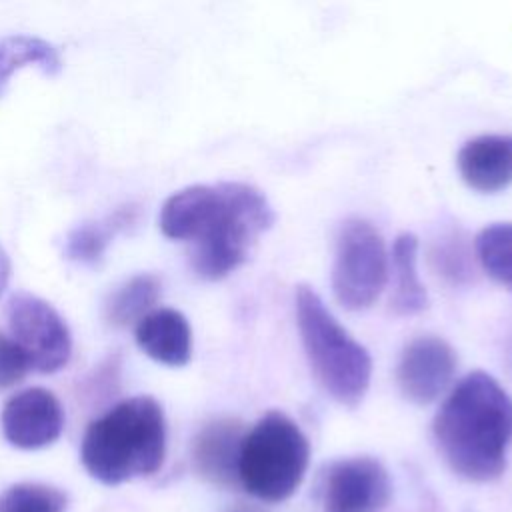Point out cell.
<instances>
[{
	"mask_svg": "<svg viewBox=\"0 0 512 512\" xmlns=\"http://www.w3.org/2000/svg\"><path fill=\"white\" fill-rule=\"evenodd\" d=\"M388 276V254L380 232L362 218L342 224L336 238L332 290L348 310H364L382 292Z\"/></svg>",
	"mask_w": 512,
	"mask_h": 512,
	"instance_id": "8992f818",
	"label": "cell"
},
{
	"mask_svg": "<svg viewBox=\"0 0 512 512\" xmlns=\"http://www.w3.org/2000/svg\"><path fill=\"white\" fill-rule=\"evenodd\" d=\"M136 342L150 358L166 366H184L192 354L188 320L174 308L148 312L136 324Z\"/></svg>",
	"mask_w": 512,
	"mask_h": 512,
	"instance_id": "4fadbf2b",
	"label": "cell"
},
{
	"mask_svg": "<svg viewBox=\"0 0 512 512\" xmlns=\"http://www.w3.org/2000/svg\"><path fill=\"white\" fill-rule=\"evenodd\" d=\"M454 372L456 352L444 338L416 336L400 354L396 380L404 398L414 404H430L444 392Z\"/></svg>",
	"mask_w": 512,
	"mask_h": 512,
	"instance_id": "9c48e42d",
	"label": "cell"
},
{
	"mask_svg": "<svg viewBox=\"0 0 512 512\" xmlns=\"http://www.w3.org/2000/svg\"><path fill=\"white\" fill-rule=\"evenodd\" d=\"M244 426L236 418L210 420L192 442V464L210 484L232 488L238 484V460Z\"/></svg>",
	"mask_w": 512,
	"mask_h": 512,
	"instance_id": "8fae6325",
	"label": "cell"
},
{
	"mask_svg": "<svg viewBox=\"0 0 512 512\" xmlns=\"http://www.w3.org/2000/svg\"><path fill=\"white\" fill-rule=\"evenodd\" d=\"M432 432L442 458L458 476L490 482L506 468L512 398L490 374L470 372L436 412Z\"/></svg>",
	"mask_w": 512,
	"mask_h": 512,
	"instance_id": "6da1fadb",
	"label": "cell"
},
{
	"mask_svg": "<svg viewBox=\"0 0 512 512\" xmlns=\"http://www.w3.org/2000/svg\"><path fill=\"white\" fill-rule=\"evenodd\" d=\"M166 454V420L152 396L118 402L84 432L80 460L86 472L102 484H122L152 476Z\"/></svg>",
	"mask_w": 512,
	"mask_h": 512,
	"instance_id": "7a4b0ae2",
	"label": "cell"
},
{
	"mask_svg": "<svg viewBox=\"0 0 512 512\" xmlns=\"http://www.w3.org/2000/svg\"><path fill=\"white\" fill-rule=\"evenodd\" d=\"M8 276H10V262H8L4 248L0 246V294L4 292V288L8 284Z\"/></svg>",
	"mask_w": 512,
	"mask_h": 512,
	"instance_id": "603a6c76",
	"label": "cell"
},
{
	"mask_svg": "<svg viewBox=\"0 0 512 512\" xmlns=\"http://www.w3.org/2000/svg\"><path fill=\"white\" fill-rule=\"evenodd\" d=\"M66 496L46 484L22 482L10 486L0 498V512H64Z\"/></svg>",
	"mask_w": 512,
	"mask_h": 512,
	"instance_id": "ffe728a7",
	"label": "cell"
},
{
	"mask_svg": "<svg viewBox=\"0 0 512 512\" xmlns=\"http://www.w3.org/2000/svg\"><path fill=\"white\" fill-rule=\"evenodd\" d=\"M0 424L12 446L36 450L58 440L64 428V412L50 390L26 388L4 404Z\"/></svg>",
	"mask_w": 512,
	"mask_h": 512,
	"instance_id": "30bf717a",
	"label": "cell"
},
{
	"mask_svg": "<svg viewBox=\"0 0 512 512\" xmlns=\"http://www.w3.org/2000/svg\"><path fill=\"white\" fill-rule=\"evenodd\" d=\"M12 340L28 358L30 368L52 374L66 366L72 352V338L66 322L46 300L18 292L6 310Z\"/></svg>",
	"mask_w": 512,
	"mask_h": 512,
	"instance_id": "52a82bcc",
	"label": "cell"
},
{
	"mask_svg": "<svg viewBox=\"0 0 512 512\" xmlns=\"http://www.w3.org/2000/svg\"><path fill=\"white\" fill-rule=\"evenodd\" d=\"M26 66H36L46 74H56L62 68V60L56 46L42 38L28 34H10L0 38V92L10 76Z\"/></svg>",
	"mask_w": 512,
	"mask_h": 512,
	"instance_id": "2e32d148",
	"label": "cell"
},
{
	"mask_svg": "<svg viewBox=\"0 0 512 512\" xmlns=\"http://www.w3.org/2000/svg\"><path fill=\"white\" fill-rule=\"evenodd\" d=\"M296 322L310 368L322 388L340 404L356 406L370 384L372 360L306 284L296 288Z\"/></svg>",
	"mask_w": 512,
	"mask_h": 512,
	"instance_id": "3957f363",
	"label": "cell"
},
{
	"mask_svg": "<svg viewBox=\"0 0 512 512\" xmlns=\"http://www.w3.org/2000/svg\"><path fill=\"white\" fill-rule=\"evenodd\" d=\"M160 296V280L154 274H138L116 288L106 302V318L114 326L142 320Z\"/></svg>",
	"mask_w": 512,
	"mask_h": 512,
	"instance_id": "e0dca14e",
	"label": "cell"
},
{
	"mask_svg": "<svg viewBox=\"0 0 512 512\" xmlns=\"http://www.w3.org/2000/svg\"><path fill=\"white\" fill-rule=\"evenodd\" d=\"M218 204L192 240L190 262L198 276L220 280L236 270L274 222L266 196L246 182H220Z\"/></svg>",
	"mask_w": 512,
	"mask_h": 512,
	"instance_id": "277c9868",
	"label": "cell"
},
{
	"mask_svg": "<svg viewBox=\"0 0 512 512\" xmlns=\"http://www.w3.org/2000/svg\"><path fill=\"white\" fill-rule=\"evenodd\" d=\"M432 262L444 278L452 282H466L472 276V266H470V254L462 242V238L454 232L444 234L434 250H432Z\"/></svg>",
	"mask_w": 512,
	"mask_h": 512,
	"instance_id": "44dd1931",
	"label": "cell"
},
{
	"mask_svg": "<svg viewBox=\"0 0 512 512\" xmlns=\"http://www.w3.org/2000/svg\"><path fill=\"white\" fill-rule=\"evenodd\" d=\"M458 170L478 192L504 190L512 182V136L484 134L468 140L458 152Z\"/></svg>",
	"mask_w": 512,
	"mask_h": 512,
	"instance_id": "7c38bea8",
	"label": "cell"
},
{
	"mask_svg": "<svg viewBox=\"0 0 512 512\" xmlns=\"http://www.w3.org/2000/svg\"><path fill=\"white\" fill-rule=\"evenodd\" d=\"M126 222H130V214L126 216V210H122L116 212V216L110 218L106 224L86 222L74 228L66 238V256L76 262H96L104 254L112 232Z\"/></svg>",
	"mask_w": 512,
	"mask_h": 512,
	"instance_id": "d6986e66",
	"label": "cell"
},
{
	"mask_svg": "<svg viewBox=\"0 0 512 512\" xmlns=\"http://www.w3.org/2000/svg\"><path fill=\"white\" fill-rule=\"evenodd\" d=\"M390 494L386 468L370 456L338 460L324 472L322 498L328 512H380Z\"/></svg>",
	"mask_w": 512,
	"mask_h": 512,
	"instance_id": "ba28073f",
	"label": "cell"
},
{
	"mask_svg": "<svg viewBox=\"0 0 512 512\" xmlns=\"http://www.w3.org/2000/svg\"><path fill=\"white\" fill-rule=\"evenodd\" d=\"M30 364L24 352L16 346L12 338L0 334V390L20 382L28 374Z\"/></svg>",
	"mask_w": 512,
	"mask_h": 512,
	"instance_id": "7402d4cb",
	"label": "cell"
},
{
	"mask_svg": "<svg viewBox=\"0 0 512 512\" xmlns=\"http://www.w3.org/2000/svg\"><path fill=\"white\" fill-rule=\"evenodd\" d=\"M476 256L498 282L512 286V222H496L476 236Z\"/></svg>",
	"mask_w": 512,
	"mask_h": 512,
	"instance_id": "ac0fdd59",
	"label": "cell"
},
{
	"mask_svg": "<svg viewBox=\"0 0 512 512\" xmlns=\"http://www.w3.org/2000/svg\"><path fill=\"white\" fill-rule=\"evenodd\" d=\"M218 184H196L172 194L160 210V228L164 236L192 242L218 204Z\"/></svg>",
	"mask_w": 512,
	"mask_h": 512,
	"instance_id": "5bb4252c",
	"label": "cell"
},
{
	"mask_svg": "<svg viewBox=\"0 0 512 512\" xmlns=\"http://www.w3.org/2000/svg\"><path fill=\"white\" fill-rule=\"evenodd\" d=\"M310 460V444L284 412H266L242 438L238 484L264 502H282L300 486Z\"/></svg>",
	"mask_w": 512,
	"mask_h": 512,
	"instance_id": "5b68a950",
	"label": "cell"
},
{
	"mask_svg": "<svg viewBox=\"0 0 512 512\" xmlns=\"http://www.w3.org/2000/svg\"><path fill=\"white\" fill-rule=\"evenodd\" d=\"M394 292L390 306L398 316H412L428 306L426 288L418 276V238L410 232L400 234L392 246Z\"/></svg>",
	"mask_w": 512,
	"mask_h": 512,
	"instance_id": "9a60e30c",
	"label": "cell"
},
{
	"mask_svg": "<svg viewBox=\"0 0 512 512\" xmlns=\"http://www.w3.org/2000/svg\"><path fill=\"white\" fill-rule=\"evenodd\" d=\"M228 512H260L258 508H254V506H246V504H238V506H234V508H230Z\"/></svg>",
	"mask_w": 512,
	"mask_h": 512,
	"instance_id": "cb8c5ba5",
	"label": "cell"
}]
</instances>
